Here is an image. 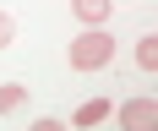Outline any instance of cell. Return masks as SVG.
I'll return each mask as SVG.
<instances>
[{
    "label": "cell",
    "instance_id": "obj_3",
    "mask_svg": "<svg viewBox=\"0 0 158 131\" xmlns=\"http://www.w3.org/2000/svg\"><path fill=\"white\" fill-rule=\"evenodd\" d=\"M22 104H27V87L22 82H0V115H16Z\"/></svg>",
    "mask_w": 158,
    "mask_h": 131
},
{
    "label": "cell",
    "instance_id": "obj_6",
    "mask_svg": "<svg viewBox=\"0 0 158 131\" xmlns=\"http://www.w3.org/2000/svg\"><path fill=\"white\" fill-rule=\"evenodd\" d=\"M120 120H126V126H142V120H153V98H131V104H120Z\"/></svg>",
    "mask_w": 158,
    "mask_h": 131
},
{
    "label": "cell",
    "instance_id": "obj_7",
    "mask_svg": "<svg viewBox=\"0 0 158 131\" xmlns=\"http://www.w3.org/2000/svg\"><path fill=\"white\" fill-rule=\"evenodd\" d=\"M11 38H16V22H11L6 11H0V49H11Z\"/></svg>",
    "mask_w": 158,
    "mask_h": 131
},
{
    "label": "cell",
    "instance_id": "obj_2",
    "mask_svg": "<svg viewBox=\"0 0 158 131\" xmlns=\"http://www.w3.org/2000/svg\"><path fill=\"white\" fill-rule=\"evenodd\" d=\"M71 11L82 16V27H104L114 16V0H71Z\"/></svg>",
    "mask_w": 158,
    "mask_h": 131
},
{
    "label": "cell",
    "instance_id": "obj_1",
    "mask_svg": "<svg viewBox=\"0 0 158 131\" xmlns=\"http://www.w3.org/2000/svg\"><path fill=\"white\" fill-rule=\"evenodd\" d=\"M65 60H71V71H104L114 60V38L104 27H82L71 38V49H65Z\"/></svg>",
    "mask_w": 158,
    "mask_h": 131
},
{
    "label": "cell",
    "instance_id": "obj_5",
    "mask_svg": "<svg viewBox=\"0 0 158 131\" xmlns=\"http://www.w3.org/2000/svg\"><path fill=\"white\" fill-rule=\"evenodd\" d=\"M136 66L142 71H158V33H142L136 38Z\"/></svg>",
    "mask_w": 158,
    "mask_h": 131
},
{
    "label": "cell",
    "instance_id": "obj_4",
    "mask_svg": "<svg viewBox=\"0 0 158 131\" xmlns=\"http://www.w3.org/2000/svg\"><path fill=\"white\" fill-rule=\"evenodd\" d=\"M109 109H114L109 98H87V104L77 109V126H98V120H109Z\"/></svg>",
    "mask_w": 158,
    "mask_h": 131
}]
</instances>
